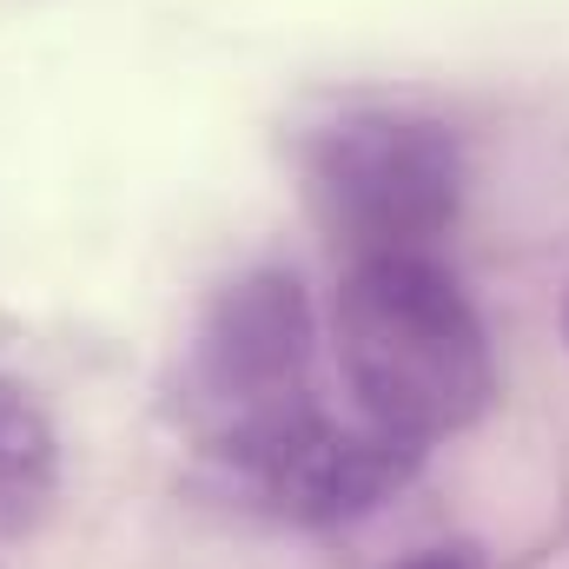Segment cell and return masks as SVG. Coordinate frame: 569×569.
<instances>
[{
    "mask_svg": "<svg viewBox=\"0 0 569 569\" xmlns=\"http://www.w3.org/2000/svg\"><path fill=\"white\" fill-rule=\"evenodd\" d=\"M331 331L358 411L405 437L437 443L450 430H470L497 398V351L483 311L443 259L345 266Z\"/></svg>",
    "mask_w": 569,
    "mask_h": 569,
    "instance_id": "6da1fadb",
    "label": "cell"
},
{
    "mask_svg": "<svg viewBox=\"0 0 569 569\" xmlns=\"http://www.w3.org/2000/svg\"><path fill=\"white\" fill-rule=\"evenodd\" d=\"M298 192L345 266L437 259L463 219L470 159L437 113L345 107L298 140Z\"/></svg>",
    "mask_w": 569,
    "mask_h": 569,
    "instance_id": "7a4b0ae2",
    "label": "cell"
},
{
    "mask_svg": "<svg viewBox=\"0 0 569 569\" xmlns=\"http://www.w3.org/2000/svg\"><path fill=\"white\" fill-rule=\"evenodd\" d=\"M172 411L212 463L318 411V305L291 266H246L206 291L179 351Z\"/></svg>",
    "mask_w": 569,
    "mask_h": 569,
    "instance_id": "3957f363",
    "label": "cell"
},
{
    "mask_svg": "<svg viewBox=\"0 0 569 569\" xmlns=\"http://www.w3.org/2000/svg\"><path fill=\"white\" fill-rule=\"evenodd\" d=\"M430 443L405 430L378 425L371 411L358 418H331L325 405L305 411L279 437L252 443L232 463H212L226 477V490L291 530H331V523H358L371 510H385L391 497H405L425 470Z\"/></svg>",
    "mask_w": 569,
    "mask_h": 569,
    "instance_id": "277c9868",
    "label": "cell"
},
{
    "mask_svg": "<svg viewBox=\"0 0 569 569\" xmlns=\"http://www.w3.org/2000/svg\"><path fill=\"white\" fill-rule=\"evenodd\" d=\"M60 497V430L47 405L0 371V543L33 537Z\"/></svg>",
    "mask_w": 569,
    "mask_h": 569,
    "instance_id": "5b68a950",
    "label": "cell"
},
{
    "mask_svg": "<svg viewBox=\"0 0 569 569\" xmlns=\"http://www.w3.org/2000/svg\"><path fill=\"white\" fill-rule=\"evenodd\" d=\"M398 569H490V563H483L477 543H430V550H418V557H405Z\"/></svg>",
    "mask_w": 569,
    "mask_h": 569,
    "instance_id": "8992f818",
    "label": "cell"
},
{
    "mask_svg": "<svg viewBox=\"0 0 569 569\" xmlns=\"http://www.w3.org/2000/svg\"><path fill=\"white\" fill-rule=\"evenodd\" d=\"M563 345H569V291H563Z\"/></svg>",
    "mask_w": 569,
    "mask_h": 569,
    "instance_id": "52a82bcc",
    "label": "cell"
}]
</instances>
